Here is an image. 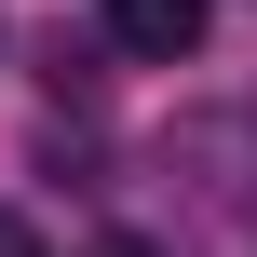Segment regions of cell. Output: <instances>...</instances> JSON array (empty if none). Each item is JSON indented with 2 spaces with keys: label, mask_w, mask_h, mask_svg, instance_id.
<instances>
[{
  "label": "cell",
  "mask_w": 257,
  "mask_h": 257,
  "mask_svg": "<svg viewBox=\"0 0 257 257\" xmlns=\"http://www.w3.org/2000/svg\"><path fill=\"white\" fill-rule=\"evenodd\" d=\"M203 14H217V0H108V54H136V68H176V54L203 41Z\"/></svg>",
  "instance_id": "cell-1"
},
{
  "label": "cell",
  "mask_w": 257,
  "mask_h": 257,
  "mask_svg": "<svg viewBox=\"0 0 257 257\" xmlns=\"http://www.w3.org/2000/svg\"><path fill=\"white\" fill-rule=\"evenodd\" d=\"M0 257H41V230H27V217H14V203H0Z\"/></svg>",
  "instance_id": "cell-2"
},
{
  "label": "cell",
  "mask_w": 257,
  "mask_h": 257,
  "mask_svg": "<svg viewBox=\"0 0 257 257\" xmlns=\"http://www.w3.org/2000/svg\"><path fill=\"white\" fill-rule=\"evenodd\" d=\"M81 257H163V244H136V230H108V244H81Z\"/></svg>",
  "instance_id": "cell-3"
}]
</instances>
